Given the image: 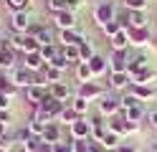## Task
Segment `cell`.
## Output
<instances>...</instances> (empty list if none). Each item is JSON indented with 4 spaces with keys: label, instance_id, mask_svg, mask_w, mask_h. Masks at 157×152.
I'll return each instance as SVG.
<instances>
[{
    "label": "cell",
    "instance_id": "1",
    "mask_svg": "<svg viewBox=\"0 0 157 152\" xmlns=\"http://www.w3.org/2000/svg\"><path fill=\"white\" fill-rule=\"evenodd\" d=\"M99 114H101V117H114V114H122L119 99H117V96H112V91H109V94L104 91V96L99 99Z\"/></svg>",
    "mask_w": 157,
    "mask_h": 152
},
{
    "label": "cell",
    "instance_id": "2",
    "mask_svg": "<svg viewBox=\"0 0 157 152\" xmlns=\"http://www.w3.org/2000/svg\"><path fill=\"white\" fill-rule=\"evenodd\" d=\"M8 79H10L15 86H23V89L36 84V74L28 71V68H13V71H8Z\"/></svg>",
    "mask_w": 157,
    "mask_h": 152
},
{
    "label": "cell",
    "instance_id": "3",
    "mask_svg": "<svg viewBox=\"0 0 157 152\" xmlns=\"http://www.w3.org/2000/svg\"><path fill=\"white\" fill-rule=\"evenodd\" d=\"M28 28H31V15H28V10L10 13V30H15V33H28Z\"/></svg>",
    "mask_w": 157,
    "mask_h": 152
},
{
    "label": "cell",
    "instance_id": "4",
    "mask_svg": "<svg viewBox=\"0 0 157 152\" xmlns=\"http://www.w3.org/2000/svg\"><path fill=\"white\" fill-rule=\"evenodd\" d=\"M106 61H109L112 74H117V71H127V68H129V56H127V51H112V56L106 58Z\"/></svg>",
    "mask_w": 157,
    "mask_h": 152
},
{
    "label": "cell",
    "instance_id": "5",
    "mask_svg": "<svg viewBox=\"0 0 157 152\" xmlns=\"http://www.w3.org/2000/svg\"><path fill=\"white\" fill-rule=\"evenodd\" d=\"M132 84V74L129 71H117V74H109V91H122Z\"/></svg>",
    "mask_w": 157,
    "mask_h": 152
},
{
    "label": "cell",
    "instance_id": "6",
    "mask_svg": "<svg viewBox=\"0 0 157 152\" xmlns=\"http://www.w3.org/2000/svg\"><path fill=\"white\" fill-rule=\"evenodd\" d=\"M61 139H63V137H61V127H58L56 122L46 124L43 134H41V142H43V147H51V145H56V142H61Z\"/></svg>",
    "mask_w": 157,
    "mask_h": 152
},
{
    "label": "cell",
    "instance_id": "7",
    "mask_svg": "<svg viewBox=\"0 0 157 152\" xmlns=\"http://www.w3.org/2000/svg\"><path fill=\"white\" fill-rule=\"evenodd\" d=\"M53 25L61 28V30H74V25H76V15L71 13V10H61V13L53 15Z\"/></svg>",
    "mask_w": 157,
    "mask_h": 152
},
{
    "label": "cell",
    "instance_id": "8",
    "mask_svg": "<svg viewBox=\"0 0 157 152\" xmlns=\"http://www.w3.org/2000/svg\"><path fill=\"white\" fill-rule=\"evenodd\" d=\"M78 96H84V99H101L104 96V89L99 84H94V81H86V84H78Z\"/></svg>",
    "mask_w": 157,
    "mask_h": 152
},
{
    "label": "cell",
    "instance_id": "9",
    "mask_svg": "<svg viewBox=\"0 0 157 152\" xmlns=\"http://www.w3.org/2000/svg\"><path fill=\"white\" fill-rule=\"evenodd\" d=\"M89 134H91V122L78 117L71 124V139H89Z\"/></svg>",
    "mask_w": 157,
    "mask_h": 152
},
{
    "label": "cell",
    "instance_id": "10",
    "mask_svg": "<svg viewBox=\"0 0 157 152\" xmlns=\"http://www.w3.org/2000/svg\"><path fill=\"white\" fill-rule=\"evenodd\" d=\"M46 94H48V86H41V84H33V86L25 89V99L31 101L33 107H41V101L46 99Z\"/></svg>",
    "mask_w": 157,
    "mask_h": 152
},
{
    "label": "cell",
    "instance_id": "11",
    "mask_svg": "<svg viewBox=\"0 0 157 152\" xmlns=\"http://www.w3.org/2000/svg\"><path fill=\"white\" fill-rule=\"evenodd\" d=\"M48 94H51L53 99H58L61 104H68L74 96H71V91H68V86L63 84V81H58V84H51L48 86Z\"/></svg>",
    "mask_w": 157,
    "mask_h": 152
},
{
    "label": "cell",
    "instance_id": "12",
    "mask_svg": "<svg viewBox=\"0 0 157 152\" xmlns=\"http://www.w3.org/2000/svg\"><path fill=\"white\" fill-rule=\"evenodd\" d=\"M114 5L112 3H104V5H99V8H96V13H94V18H96V23H99V25H106V23H109V20H114Z\"/></svg>",
    "mask_w": 157,
    "mask_h": 152
},
{
    "label": "cell",
    "instance_id": "13",
    "mask_svg": "<svg viewBox=\"0 0 157 152\" xmlns=\"http://www.w3.org/2000/svg\"><path fill=\"white\" fill-rule=\"evenodd\" d=\"M46 66V61L41 58V53H25V61H23V68H28V71H33V74H38V71H41Z\"/></svg>",
    "mask_w": 157,
    "mask_h": 152
},
{
    "label": "cell",
    "instance_id": "14",
    "mask_svg": "<svg viewBox=\"0 0 157 152\" xmlns=\"http://www.w3.org/2000/svg\"><path fill=\"white\" fill-rule=\"evenodd\" d=\"M109 43H112V51H127L129 48V30H119L114 38H109Z\"/></svg>",
    "mask_w": 157,
    "mask_h": 152
},
{
    "label": "cell",
    "instance_id": "15",
    "mask_svg": "<svg viewBox=\"0 0 157 152\" xmlns=\"http://www.w3.org/2000/svg\"><path fill=\"white\" fill-rule=\"evenodd\" d=\"M106 129H109V127H106ZM99 145H101V150H104V152H109V150L114 152L117 147L122 145V137H119V134H114V132H106V134L101 137V142H99Z\"/></svg>",
    "mask_w": 157,
    "mask_h": 152
},
{
    "label": "cell",
    "instance_id": "16",
    "mask_svg": "<svg viewBox=\"0 0 157 152\" xmlns=\"http://www.w3.org/2000/svg\"><path fill=\"white\" fill-rule=\"evenodd\" d=\"M144 68H150V58H147L144 53H140V56H134V58H129V74L134 76V74H140V71H144Z\"/></svg>",
    "mask_w": 157,
    "mask_h": 152
},
{
    "label": "cell",
    "instance_id": "17",
    "mask_svg": "<svg viewBox=\"0 0 157 152\" xmlns=\"http://www.w3.org/2000/svg\"><path fill=\"white\" fill-rule=\"evenodd\" d=\"M15 68V51L0 48V71H13Z\"/></svg>",
    "mask_w": 157,
    "mask_h": 152
},
{
    "label": "cell",
    "instance_id": "18",
    "mask_svg": "<svg viewBox=\"0 0 157 152\" xmlns=\"http://www.w3.org/2000/svg\"><path fill=\"white\" fill-rule=\"evenodd\" d=\"M144 117H147V111L142 109V104H134V107H129V109L124 111V119H127V122H132V124H140Z\"/></svg>",
    "mask_w": 157,
    "mask_h": 152
},
{
    "label": "cell",
    "instance_id": "19",
    "mask_svg": "<svg viewBox=\"0 0 157 152\" xmlns=\"http://www.w3.org/2000/svg\"><path fill=\"white\" fill-rule=\"evenodd\" d=\"M84 41L86 38L81 33H76V30H61V43L63 46H81Z\"/></svg>",
    "mask_w": 157,
    "mask_h": 152
},
{
    "label": "cell",
    "instance_id": "20",
    "mask_svg": "<svg viewBox=\"0 0 157 152\" xmlns=\"http://www.w3.org/2000/svg\"><path fill=\"white\" fill-rule=\"evenodd\" d=\"M63 51V58L68 61V66H78V64H81V53H78V46H63L61 48Z\"/></svg>",
    "mask_w": 157,
    "mask_h": 152
},
{
    "label": "cell",
    "instance_id": "21",
    "mask_svg": "<svg viewBox=\"0 0 157 152\" xmlns=\"http://www.w3.org/2000/svg\"><path fill=\"white\" fill-rule=\"evenodd\" d=\"M56 119H58V122H61V124H66V127H71V124H74V122L78 119V114H76V111L71 109V104H66V107H63L61 111H58V117H56Z\"/></svg>",
    "mask_w": 157,
    "mask_h": 152
},
{
    "label": "cell",
    "instance_id": "22",
    "mask_svg": "<svg viewBox=\"0 0 157 152\" xmlns=\"http://www.w3.org/2000/svg\"><path fill=\"white\" fill-rule=\"evenodd\" d=\"M89 68H91V76H99V74H104V71L109 68V61H106L104 56H94L89 61Z\"/></svg>",
    "mask_w": 157,
    "mask_h": 152
},
{
    "label": "cell",
    "instance_id": "23",
    "mask_svg": "<svg viewBox=\"0 0 157 152\" xmlns=\"http://www.w3.org/2000/svg\"><path fill=\"white\" fill-rule=\"evenodd\" d=\"M129 30V46H142L147 41V28H127Z\"/></svg>",
    "mask_w": 157,
    "mask_h": 152
},
{
    "label": "cell",
    "instance_id": "24",
    "mask_svg": "<svg viewBox=\"0 0 157 152\" xmlns=\"http://www.w3.org/2000/svg\"><path fill=\"white\" fill-rule=\"evenodd\" d=\"M41 51V41L33 38V36H23V46H21V53H36Z\"/></svg>",
    "mask_w": 157,
    "mask_h": 152
},
{
    "label": "cell",
    "instance_id": "25",
    "mask_svg": "<svg viewBox=\"0 0 157 152\" xmlns=\"http://www.w3.org/2000/svg\"><path fill=\"white\" fill-rule=\"evenodd\" d=\"M76 81H78V84H86V81H91V68H89V61H81V64L76 66Z\"/></svg>",
    "mask_w": 157,
    "mask_h": 152
},
{
    "label": "cell",
    "instance_id": "26",
    "mask_svg": "<svg viewBox=\"0 0 157 152\" xmlns=\"http://www.w3.org/2000/svg\"><path fill=\"white\" fill-rule=\"evenodd\" d=\"M68 104H71V109L76 111L78 117H81V114H86V111H89V99H84V96H78V94H76V96H74L71 101H68Z\"/></svg>",
    "mask_w": 157,
    "mask_h": 152
},
{
    "label": "cell",
    "instance_id": "27",
    "mask_svg": "<svg viewBox=\"0 0 157 152\" xmlns=\"http://www.w3.org/2000/svg\"><path fill=\"white\" fill-rule=\"evenodd\" d=\"M43 76L48 81V86H51V84H58V81L63 79V71L61 68H53V66H43Z\"/></svg>",
    "mask_w": 157,
    "mask_h": 152
},
{
    "label": "cell",
    "instance_id": "28",
    "mask_svg": "<svg viewBox=\"0 0 157 152\" xmlns=\"http://www.w3.org/2000/svg\"><path fill=\"white\" fill-rule=\"evenodd\" d=\"M150 79H155V71L144 68V71H140V74L132 76V86H144V84H150Z\"/></svg>",
    "mask_w": 157,
    "mask_h": 152
},
{
    "label": "cell",
    "instance_id": "29",
    "mask_svg": "<svg viewBox=\"0 0 157 152\" xmlns=\"http://www.w3.org/2000/svg\"><path fill=\"white\" fill-rule=\"evenodd\" d=\"M38 53H41V58L46 61V66H48V64H51V61H53L58 53H61V48H56L53 43H48V46H41V51H38Z\"/></svg>",
    "mask_w": 157,
    "mask_h": 152
},
{
    "label": "cell",
    "instance_id": "30",
    "mask_svg": "<svg viewBox=\"0 0 157 152\" xmlns=\"http://www.w3.org/2000/svg\"><path fill=\"white\" fill-rule=\"evenodd\" d=\"M132 94H134V99L137 101H142V99H152L155 96V86H132Z\"/></svg>",
    "mask_w": 157,
    "mask_h": 152
},
{
    "label": "cell",
    "instance_id": "31",
    "mask_svg": "<svg viewBox=\"0 0 157 152\" xmlns=\"http://www.w3.org/2000/svg\"><path fill=\"white\" fill-rule=\"evenodd\" d=\"M129 28H147V18L142 10H129Z\"/></svg>",
    "mask_w": 157,
    "mask_h": 152
},
{
    "label": "cell",
    "instance_id": "32",
    "mask_svg": "<svg viewBox=\"0 0 157 152\" xmlns=\"http://www.w3.org/2000/svg\"><path fill=\"white\" fill-rule=\"evenodd\" d=\"M25 129L31 132L33 137H41V134H43V129H46V124H43L41 119H36V117H31V119H28V124H25Z\"/></svg>",
    "mask_w": 157,
    "mask_h": 152
},
{
    "label": "cell",
    "instance_id": "33",
    "mask_svg": "<svg viewBox=\"0 0 157 152\" xmlns=\"http://www.w3.org/2000/svg\"><path fill=\"white\" fill-rule=\"evenodd\" d=\"M36 38L41 41V46L53 43V30H51V25H43V23H41V30H38V36H36Z\"/></svg>",
    "mask_w": 157,
    "mask_h": 152
},
{
    "label": "cell",
    "instance_id": "34",
    "mask_svg": "<svg viewBox=\"0 0 157 152\" xmlns=\"http://www.w3.org/2000/svg\"><path fill=\"white\" fill-rule=\"evenodd\" d=\"M71 152H91V139H71Z\"/></svg>",
    "mask_w": 157,
    "mask_h": 152
},
{
    "label": "cell",
    "instance_id": "35",
    "mask_svg": "<svg viewBox=\"0 0 157 152\" xmlns=\"http://www.w3.org/2000/svg\"><path fill=\"white\" fill-rule=\"evenodd\" d=\"M78 53H81V61H91V58L96 56V53H94V48H91V43H86V41L78 46Z\"/></svg>",
    "mask_w": 157,
    "mask_h": 152
},
{
    "label": "cell",
    "instance_id": "36",
    "mask_svg": "<svg viewBox=\"0 0 157 152\" xmlns=\"http://www.w3.org/2000/svg\"><path fill=\"white\" fill-rule=\"evenodd\" d=\"M101 28H104V33L109 36V38H114L117 33H119V30H124L119 23H117V20H109V23H106V25H101Z\"/></svg>",
    "mask_w": 157,
    "mask_h": 152
},
{
    "label": "cell",
    "instance_id": "37",
    "mask_svg": "<svg viewBox=\"0 0 157 152\" xmlns=\"http://www.w3.org/2000/svg\"><path fill=\"white\" fill-rule=\"evenodd\" d=\"M134 104H142V101H137V99H134V94H124V96L119 99L122 111H127V109H129V107H134Z\"/></svg>",
    "mask_w": 157,
    "mask_h": 152
},
{
    "label": "cell",
    "instance_id": "38",
    "mask_svg": "<svg viewBox=\"0 0 157 152\" xmlns=\"http://www.w3.org/2000/svg\"><path fill=\"white\" fill-rule=\"evenodd\" d=\"M46 5L56 15V13H61V10H66V0H46Z\"/></svg>",
    "mask_w": 157,
    "mask_h": 152
},
{
    "label": "cell",
    "instance_id": "39",
    "mask_svg": "<svg viewBox=\"0 0 157 152\" xmlns=\"http://www.w3.org/2000/svg\"><path fill=\"white\" fill-rule=\"evenodd\" d=\"M28 3H31V0H5V5L13 10V13H18V10H25L28 8Z\"/></svg>",
    "mask_w": 157,
    "mask_h": 152
},
{
    "label": "cell",
    "instance_id": "40",
    "mask_svg": "<svg viewBox=\"0 0 157 152\" xmlns=\"http://www.w3.org/2000/svg\"><path fill=\"white\" fill-rule=\"evenodd\" d=\"M48 66H53V68H61V71H66V68H68V61L63 58V51H61V53H58V56H56V58H53Z\"/></svg>",
    "mask_w": 157,
    "mask_h": 152
},
{
    "label": "cell",
    "instance_id": "41",
    "mask_svg": "<svg viewBox=\"0 0 157 152\" xmlns=\"http://www.w3.org/2000/svg\"><path fill=\"white\" fill-rule=\"evenodd\" d=\"M127 10H144L147 8V0H124Z\"/></svg>",
    "mask_w": 157,
    "mask_h": 152
},
{
    "label": "cell",
    "instance_id": "42",
    "mask_svg": "<svg viewBox=\"0 0 157 152\" xmlns=\"http://www.w3.org/2000/svg\"><path fill=\"white\" fill-rule=\"evenodd\" d=\"M10 101H13V94L0 91V111H8V109H10Z\"/></svg>",
    "mask_w": 157,
    "mask_h": 152
},
{
    "label": "cell",
    "instance_id": "43",
    "mask_svg": "<svg viewBox=\"0 0 157 152\" xmlns=\"http://www.w3.org/2000/svg\"><path fill=\"white\" fill-rule=\"evenodd\" d=\"M81 5H84V0H66V10H71V13H74V10H78Z\"/></svg>",
    "mask_w": 157,
    "mask_h": 152
},
{
    "label": "cell",
    "instance_id": "44",
    "mask_svg": "<svg viewBox=\"0 0 157 152\" xmlns=\"http://www.w3.org/2000/svg\"><path fill=\"white\" fill-rule=\"evenodd\" d=\"M147 119H150V127H152V129H157V109L147 111Z\"/></svg>",
    "mask_w": 157,
    "mask_h": 152
},
{
    "label": "cell",
    "instance_id": "45",
    "mask_svg": "<svg viewBox=\"0 0 157 152\" xmlns=\"http://www.w3.org/2000/svg\"><path fill=\"white\" fill-rule=\"evenodd\" d=\"M114 152H137V147H134V145H124V142H122V145L117 147Z\"/></svg>",
    "mask_w": 157,
    "mask_h": 152
},
{
    "label": "cell",
    "instance_id": "46",
    "mask_svg": "<svg viewBox=\"0 0 157 152\" xmlns=\"http://www.w3.org/2000/svg\"><path fill=\"white\" fill-rule=\"evenodd\" d=\"M10 117H13L10 109H8V111H0V122H5V124H10Z\"/></svg>",
    "mask_w": 157,
    "mask_h": 152
},
{
    "label": "cell",
    "instance_id": "47",
    "mask_svg": "<svg viewBox=\"0 0 157 152\" xmlns=\"http://www.w3.org/2000/svg\"><path fill=\"white\" fill-rule=\"evenodd\" d=\"M8 134V124H5V122H0V139H3Z\"/></svg>",
    "mask_w": 157,
    "mask_h": 152
},
{
    "label": "cell",
    "instance_id": "48",
    "mask_svg": "<svg viewBox=\"0 0 157 152\" xmlns=\"http://www.w3.org/2000/svg\"><path fill=\"white\" fill-rule=\"evenodd\" d=\"M0 152H8V147H3V145H0Z\"/></svg>",
    "mask_w": 157,
    "mask_h": 152
},
{
    "label": "cell",
    "instance_id": "49",
    "mask_svg": "<svg viewBox=\"0 0 157 152\" xmlns=\"http://www.w3.org/2000/svg\"><path fill=\"white\" fill-rule=\"evenodd\" d=\"M144 152H157V150H144Z\"/></svg>",
    "mask_w": 157,
    "mask_h": 152
},
{
    "label": "cell",
    "instance_id": "50",
    "mask_svg": "<svg viewBox=\"0 0 157 152\" xmlns=\"http://www.w3.org/2000/svg\"><path fill=\"white\" fill-rule=\"evenodd\" d=\"M43 152H48V150H46V147H43Z\"/></svg>",
    "mask_w": 157,
    "mask_h": 152
},
{
    "label": "cell",
    "instance_id": "51",
    "mask_svg": "<svg viewBox=\"0 0 157 152\" xmlns=\"http://www.w3.org/2000/svg\"><path fill=\"white\" fill-rule=\"evenodd\" d=\"M155 150H157V147H155Z\"/></svg>",
    "mask_w": 157,
    "mask_h": 152
}]
</instances>
